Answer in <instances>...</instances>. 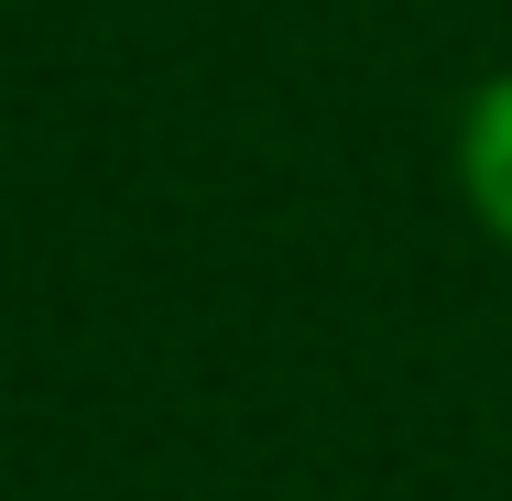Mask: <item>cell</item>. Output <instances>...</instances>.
<instances>
[{"instance_id": "6da1fadb", "label": "cell", "mask_w": 512, "mask_h": 501, "mask_svg": "<svg viewBox=\"0 0 512 501\" xmlns=\"http://www.w3.org/2000/svg\"><path fill=\"white\" fill-rule=\"evenodd\" d=\"M458 186L480 207V229L512 251V77H491L469 99V120H458Z\"/></svg>"}]
</instances>
